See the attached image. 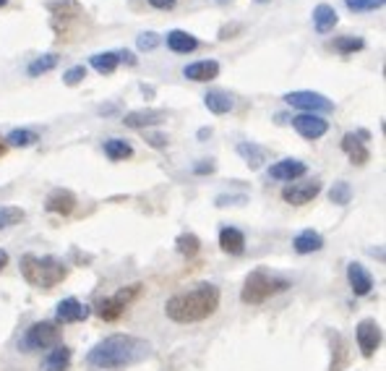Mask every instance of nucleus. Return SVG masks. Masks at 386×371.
Returning a JSON list of instances; mask_svg holds the SVG:
<instances>
[{
  "instance_id": "obj_15",
  "label": "nucleus",
  "mask_w": 386,
  "mask_h": 371,
  "mask_svg": "<svg viewBox=\"0 0 386 371\" xmlns=\"http://www.w3.org/2000/svg\"><path fill=\"white\" fill-rule=\"evenodd\" d=\"M347 283H350L355 295H368L374 290V277H371V272L360 262L347 264Z\"/></svg>"
},
{
  "instance_id": "obj_38",
  "label": "nucleus",
  "mask_w": 386,
  "mask_h": 371,
  "mask_svg": "<svg viewBox=\"0 0 386 371\" xmlns=\"http://www.w3.org/2000/svg\"><path fill=\"white\" fill-rule=\"evenodd\" d=\"M144 136H146V142H149V147H154V149H165V147H167V136H165V133L144 131Z\"/></svg>"
},
{
  "instance_id": "obj_2",
  "label": "nucleus",
  "mask_w": 386,
  "mask_h": 371,
  "mask_svg": "<svg viewBox=\"0 0 386 371\" xmlns=\"http://www.w3.org/2000/svg\"><path fill=\"white\" fill-rule=\"evenodd\" d=\"M217 308H219V288L212 283H201L185 293L172 295L165 304V314L178 324H193L209 319Z\"/></svg>"
},
{
  "instance_id": "obj_48",
  "label": "nucleus",
  "mask_w": 386,
  "mask_h": 371,
  "mask_svg": "<svg viewBox=\"0 0 386 371\" xmlns=\"http://www.w3.org/2000/svg\"><path fill=\"white\" fill-rule=\"evenodd\" d=\"M256 3H269V0H256Z\"/></svg>"
},
{
  "instance_id": "obj_7",
  "label": "nucleus",
  "mask_w": 386,
  "mask_h": 371,
  "mask_svg": "<svg viewBox=\"0 0 386 371\" xmlns=\"http://www.w3.org/2000/svg\"><path fill=\"white\" fill-rule=\"evenodd\" d=\"M285 102L292 108L303 110V113H311V115H324V113H332L334 102L329 97H324L321 92H311V89H298V92H287Z\"/></svg>"
},
{
  "instance_id": "obj_20",
  "label": "nucleus",
  "mask_w": 386,
  "mask_h": 371,
  "mask_svg": "<svg viewBox=\"0 0 386 371\" xmlns=\"http://www.w3.org/2000/svg\"><path fill=\"white\" fill-rule=\"evenodd\" d=\"M292 249L298 254H316L324 249V236L321 233H316V230H303L295 236L292 240Z\"/></svg>"
},
{
  "instance_id": "obj_24",
  "label": "nucleus",
  "mask_w": 386,
  "mask_h": 371,
  "mask_svg": "<svg viewBox=\"0 0 386 371\" xmlns=\"http://www.w3.org/2000/svg\"><path fill=\"white\" fill-rule=\"evenodd\" d=\"M167 47H170L172 53H193L199 47V40L193 34L183 32V29H172L167 34Z\"/></svg>"
},
{
  "instance_id": "obj_28",
  "label": "nucleus",
  "mask_w": 386,
  "mask_h": 371,
  "mask_svg": "<svg viewBox=\"0 0 386 371\" xmlns=\"http://www.w3.org/2000/svg\"><path fill=\"white\" fill-rule=\"evenodd\" d=\"M3 142H6V147H34V144L40 142V136L29 131V129H13Z\"/></svg>"
},
{
  "instance_id": "obj_1",
  "label": "nucleus",
  "mask_w": 386,
  "mask_h": 371,
  "mask_svg": "<svg viewBox=\"0 0 386 371\" xmlns=\"http://www.w3.org/2000/svg\"><path fill=\"white\" fill-rule=\"evenodd\" d=\"M151 356V345L144 338L136 335H110V338L99 340L94 348L89 350V366L94 369H126L133 363H141L144 358Z\"/></svg>"
},
{
  "instance_id": "obj_18",
  "label": "nucleus",
  "mask_w": 386,
  "mask_h": 371,
  "mask_svg": "<svg viewBox=\"0 0 386 371\" xmlns=\"http://www.w3.org/2000/svg\"><path fill=\"white\" fill-rule=\"evenodd\" d=\"M337 22H339V16H337V11H334L329 3H319L313 8V26H316L319 34H329L337 26Z\"/></svg>"
},
{
  "instance_id": "obj_10",
  "label": "nucleus",
  "mask_w": 386,
  "mask_h": 371,
  "mask_svg": "<svg viewBox=\"0 0 386 371\" xmlns=\"http://www.w3.org/2000/svg\"><path fill=\"white\" fill-rule=\"evenodd\" d=\"M368 139H371V133L363 131V129L355 133H344L342 136V149H344V154L350 157V163L353 165H365L371 160V152H368V147H365Z\"/></svg>"
},
{
  "instance_id": "obj_40",
  "label": "nucleus",
  "mask_w": 386,
  "mask_h": 371,
  "mask_svg": "<svg viewBox=\"0 0 386 371\" xmlns=\"http://www.w3.org/2000/svg\"><path fill=\"white\" fill-rule=\"evenodd\" d=\"M246 204V197H227V194H222V197H217V207H227V204Z\"/></svg>"
},
{
  "instance_id": "obj_45",
  "label": "nucleus",
  "mask_w": 386,
  "mask_h": 371,
  "mask_svg": "<svg viewBox=\"0 0 386 371\" xmlns=\"http://www.w3.org/2000/svg\"><path fill=\"white\" fill-rule=\"evenodd\" d=\"M209 133H212V131H209V129H201V131H199V139H206Z\"/></svg>"
},
{
  "instance_id": "obj_31",
  "label": "nucleus",
  "mask_w": 386,
  "mask_h": 371,
  "mask_svg": "<svg viewBox=\"0 0 386 371\" xmlns=\"http://www.w3.org/2000/svg\"><path fill=\"white\" fill-rule=\"evenodd\" d=\"M350 199H353V188H350L347 181H337V183L329 188V201H332V204L344 207V204H350Z\"/></svg>"
},
{
  "instance_id": "obj_30",
  "label": "nucleus",
  "mask_w": 386,
  "mask_h": 371,
  "mask_svg": "<svg viewBox=\"0 0 386 371\" xmlns=\"http://www.w3.org/2000/svg\"><path fill=\"white\" fill-rule=\"evenodd\" d=\"M47 11H53L55 16L74 19V16H81V6H78L76 0H50V3H47Z\"/></svg>"
},
{
  "instance_id": "obj_41",
  "label": "nucleus",
  "mask_w": 386,
  "mask_h": 371,
  "mask_svg": "<svg viewBox=\"0 0 386 371\" xmlns=\"http://www.w3.org/2000/svg\"><path fill=\"white\" fill-rule=\"evenodd\" d=\"M118 60L120 63H128V66H136L139 60H136V55L131 53V50H123V53H118Z\"/></svg>"
},
{
  "instance_id": "obj_29",
  "label": "nucleus",
  "mask_w": 386,
  "mask_h": 371,
  "mask_svg": "<svg viewBox=\"0 0 386 371\" xmlns=\"http://www.w3.org/2000/svg\"><path fill=\"white\" fill-rule=\"evenodd\" d=\"M105 154H108L110 160H128L131 154H133V147H131L126 139H108L105 142Z\"/></svg>"
},
{
  "instance_id": "obj_22",
  "label": "nucleus",
  "mask_w": 386,
  "mask_h": 371,
  "mask_svg": "<svg viewBox=\"0 0 386 371\" xmlns=\"http://www.w3.org/2000/svg\"><path fill=\"white\" fill-rule=\"evenodd\" d=\"M237 154L246 160V165L251 167V170H258L261 165L267 163L269 152L264 149V147H258V144L253 142H240L237 144Z\"/></svg>"
},
{
  "instance_id": "obj_32",
  "label": "nucleus",
  "mask_w": 386,
  "mask_h": 371,
  "mask_svg": "<svg viewBox=\"0 0 386 371\" xmlns=\"http://www.w3.org/2000/svg\"><path fill=\"white\" fill-rule=\"evenodd\" d=\"M58 53H47L42 58H37L34 63H29V76H40V74H47V71H53L58 66Z\"/></svg>"
},
{
  "instance_id": "obj_9",
  "label": "nucleus",
  "mask_w": 386,
  "mask_h": 371,
  "mask_svg": "<svg viewBox=\"0 0 386 371\" xmlns=\"http://www.w3.org/2000/svg\"><path fill=\"white\" fill-rule=\"evenodd\" d=\"M321 194V181H305V183H290L282 188V199L292 207H303Z\"/></svg>"
},
{
  "instance_id": "obj_12",
  "label": "nucleus",
  "mask_w": 386,
  "mask_h": 371,
  "mask_svg": "<svg viewBox=\"0 0 386 371\" xmlns=\"http://www.w3.org/2000/svg\"><path fill=\"white\" fill-rule=\"evenodd\" d=\"M86 317H89V306H84L78 298H63L55 308L58 324H76V322H84Z\"/></svg>"
},
{
  "instance_id": "obj_16",
  "label": "nucleus",
  "mask_w": 386,
  "mask_h": 371,
  "mask_svg": "<svg viewBox=\"0 0 386 371\" xmlns=\"http://www.w3.org/2000/svg\"><path fill=\"white\" fill-rule=\"evenodd\" d=\"M44 209L53 212V215H71L76 209V194L68 188H55L44 201Z\"/></svg>"
},
{
  "instance_id": "obj_35",
  "label": "nucleus",
  "mask_w": 386,
  "mask_h": 371,
  "mask_svg": "<svg viewBox=\"0 0 386 371\" xmlns=\"http://www.w3.org/2000/svg\"><path fill=\"white\" fill-rule=\"evenodd\" d=\"M344 6L355 13H363V11H376L384 6V0H344Z\"/></svg>"
},
{
  "instance_id": "obj_14",
  "label": "nucleus",
  "mask_w": 386,
  "mask_h": 371,
  "mask_svg": "<svg viewBox=\"0 0 386 371\" xmlns=\"http://www.w3.org/2000/svg\"><path fill=\"white\" fill-rule=\"evenodd\" d=\"M165 118H167V113H165V110L144 108V110H131V113H126L123 123H126L128 129H144V131H146L149 126H160Z\"/></svg>"
},
{
  "instance_id": "obj_36",
  "label": "nucleus",
  "mask_w": 386,
  "mask_h": 371,
  "mask_svg": "<svg viewBox=\"0 0 386 371\" xmlns=\"http://www.w3.org/2000/svg\"><path fill=\"white\" fill-rule=\"evenodd\" d=\"M84 79H86V68L84 66H74L63 74V84L65 87H76V84H81Z\"/></svg>"
},
{
  "instance_id": "obj_21",
  "label": "nucleus",
  "mask_w": 386,
  "mask_h": 371,
  "mask_svg": "<svg viewBox=\"0 0 386 371\" xmlns=\"http://www.w3.org/2000/svg\"><path fill=\"white\" fill-rule=\"evenodd\" d=\"M204 105L209 113H215V115H225V113H230L233 110V105H235V99H233V94L230 92H222V89H212L209 94L204 97Z\"/></svg>"
},
{
  "instance_id": "obj_33",
  "label": "nucleus",
  "mask_w": 386,
  "mask_h": 371,
  "mask_svg": "<svg viewBox=\"0 0 386 371\" xmlns=\"http://www.w3.org/2000/svg\"><path fill=\"white\" fill-rule=\"evenodd\" d=\"M365 42H363V37H337L334 40V50L337 53H342V55H350V53H358V50H363Z\"/></svg>"
},
{
  "instance_id": "obj_44",
  "label": "nucleus",
  "mask_w": 386,
  "mask_h": 371,
  "mask_svg": "<svg viewBox=\"0 0 386 371\" xmlns=\"http://www.w3.org/2000/svg\"><path fill=\"white\" fill-rule=\"evenodd\" d=\"M6 264H8V254H6V252H3V249H0V270H3Z\"/></svg>"
},
{
  "instance_id": "obj_3",
  "label": "nucleus",
  "mask_w": 386,
  "mask_h": 371,
  "mask_svg": "<svg viewBox=\"0 0 386 371\" xmlns=\"http://www.w3.org/2000/svg\"><path fill=\"white\" fill-rule=\"evenodd\" d=\"M24 280L40 290H53L55 285H60L68 277V267H65L58 256H37V254H24L22 262Z\"/></svg>"
},
{
  "instance_id": "obj_23",
  "label": "nucleus",
  "mask_w": 386,
  "mask_h": 371,
  "mask_svg": "<svg viewBox=\"0 0 386 371\" xmlns=\"http://www.w3.org/2000/svg\"><path fill=\"white\" fill-rule=\"evenodd\" d=\"M71 366V348L65 345H55L42 361V371H65Z\"/></svg>"
},
{
  "instance_id": "obj_11",
  "label": "nucleus",
  "mask_w": 386,
  "mask_h": 371,
  "mask_svg": "<svg viewBox=\"0 0 386 371\" xmlns=\"http://www.w3.org/2000/svg\"><path fill=\"white\" fill-rule=\"evenodd\" d=\"M292 126H295V131L301 133L303 139H321L324 133L329 131V120H324L321 115H311V113H301V115H295L292 118Z\"/></svg>"
},
{
  "instance_id": "obj_27",
  "label": "nucleus",
  "mask_w": 386,
  "mask_h": 371,
  "mask_svg": "<svg viewBox=\"0 0 386 371\" xmlns=\"http://www.w3.org/2000/svg\"><path fill=\"white\" fill-rule=\"evenodd\" d=\"M175 249H178L183 256L193 259L196 254L201 252V240H199V236H196V233H181V236L175 238Z\"/></svg>"
},
{
  "instance_id": "obj_39",
  "label": "nucleus",
  "mask_w": 386,
  "mask_h": 371,
  "mask_svg": "<svg viewBox=\"0 0 386 371\" xmlns=\"http://www.w3.org/2000/svg\"><path fill=\"white\" fill-rule=\"evenodd\" d=\"M217 170V165L215 160H201L199 165H193V173L196 175H206V173H215Z\"/></svg>"
},
{
  "instance_id": "obj_6",
  "label": "nucleus",
  "mask_w": 386,
  "mask_h": 371,
  "mask_svg": "<svg viewBox=\"0 0 386 371\" xmlns=\"http://www.w3.org/2000/svg\"><path fill=\"white\" fill-rule=\"evenodd\" d=\"M141 293V283H133V285H126V288H120L115 295H108V298H102L99 304H96V317L105 319V322H115V319L123 317V311L131 306V301Z\"/></svg>"
},
{
  "instance_id": "obj_25",
  "label": "nucleus",
  "mask_w": 386,
  "mask_h": 371,
  "mask_svg": "<svg viewBox=\"0 0 386 371\" xmlns=\"http://www.w3.org/2000/svg\"><path fill=\"white\" fill-rule=\"evenodd\" d=\"M92 68H94L96 74H115V68L120 66V60H118V53H96L92 55Z\"/></svg>"
},
{
  "instance_id": "obj_46",
  "label": "nucleus",
  "mask_w": 386,
  "mask_h": 371,
  "mask_svg": "<svg viewBox=\"0 0 386 371\" xmlns=\"http://www.w3.org/2000/svg\"><path fill=\"white\" fill-rule=\"evenodd\" d=\"M3 154H6V142L0 139V157H3Z\"/></svg>"
},
{
  "instance_id": "obj_13",
  "label": "nucleus",
  "mask_w": 386,
  "mask_h": 371,
  "mask_svg": "<svg viewBox=\"0 0 386 371\" xmlns=\"http://www.w3.org/2000/svg\"><path fill=\"white\" fill-rule=\"evenodd\" d=\"M305 173H308L305 163H301V160H292V157H287V160H279V163H274L271 167H269V175H271L274 181H287V183H295V181L303 178Z\"/></svg>"
},
{
  "instance_id": "obj_34",
  "label": "nucleus",
  "mask_w": 386,
  "mask_h": 371,
  "mask_svg": "<svg viewBox=\"0 0 386 371\" xmlns=\"http://www.w3.org/2000/svg\"><path fill=\"white\" fill-rule=\"evenodd\" d=\"M26 217V212L22 207H0V230L13 228Z\"/></svg>"
},
{
  "instance_id": "obj_8",
  "label": "nucleus",
  "mask_w": 386,
  "mask_h": 371,
  "mask_svg": "<svg viewBox=\"0 0 386 371\" xmlns=\"http://www.w3.org/2000/svg\"><path fill=\"white\" fill-rule=\"evenodd\" d=\"M355 340H358V348L365 358H371L378 345H381V324L376 319H363L358 327H355Z\"/></svg>"
},
{
  "instance_id": "obj_26",
  "label": "nucleus",
  "mask_w": 386,
  "mask_h": 371,
  "mask_svg": "<svg viewBox=\"0 0 386 371\" xmlns=\"http://www.w3.org/2000/svg\"><path fill=\"white\" fill-rule=\"evenodd\" d=\"M329 340H332V366H329V371H339L347 363V345H344L339 332H332Z\"/></svg>"
},
{
  "instance_id": "obj_5",
  "label": "nucleus",
  "mask_w": 386,
  "mask_h": 371,
  "mask_svg": "<svg viewBox=\"0 0 386 371\" xmlns=\"http://www.w3.org/2000/svg\"><path fill=\"white\" fill-rule=\"evenodd\" d=\"M60 338H63V329L55 322H34L24 335L22 350L24 353H37V350L55 348V345H60Z\"/></svg>"
},
{
  "instance_id": "obj_37",
  "label": "nucleus",
  "mask_w": 386,
  "mask_h": 371,
  "mask_svg": "<svg viewBox=\"0 0 386 371\" xmlns=\"http://www.w3.org/2000/svg\"><path fill=\"white\" fill-rule=\"evenodd\" d=\"M136 44H139V50H154V47L160 44V37L154 32H144V34H139Z\"/></svg>"
},
{
  "instance_id": "obj_17",
  "label": "nucleus",
  "mask_w": 386,
  "mask_h": 371,
  "mask_svg": "<svg viewBox=\"0 0 386 371\" xmlns=\"http://www.w3.org/2000/svg\"><path fill=\"white\" fill-rule=\"evenodd\" d=\"M219 246H222V252L225 254L240 256V254L246 252V236L237 228H230V225H227V228L219 230Z\"/></svg>"
},
{
  "instance_id": "obj_43",
  "label": "nucleus",
  "mask_w": 386,
  "mask_h": 371,
  "mask_svg": "<svg viewBox=\"0 0 386 371\" xmlns=\"http://www.w3.org/2000/svg\"><path fill=\"white\" fill-rule=\"evenodd\" d=\"M240 29H243L240 24H233V26H222V32H219V40H230V34L240 32Z\"/></svg>"
},
{
  "instance_id": "obj_4",
  "label": "nucleus",
  "mask_w": 386,
  "mask_h": 371,
  "mask_svg": "<svg viewBox=\"0 0 386 371\" xmlns=\"http://www.w3.org/2000/svg\"><path fill=\"white\" fill-rule=\"evenodd\" d=\"M290 288V280L282 277V274L271 272L267 267H256L253 272H248L246 283H243V290H240V301L251 306H258L269 301L271 295L285 293Z\"/></svg>"
},
{
  "instance_id": "obj_47",
  "label": "nucleus",
  "mask_w": 386,
  "mask_h": 371,
  "mask_svg": "<svg viewBox=\"0 0 386 371\" xmlns=\"http://www.w3.org/2000/svg\"><path fill=\"white\" fill-rule=\"evenodd\" d=\"M6 3H8V0H0V6H6Z\"/></svg>"
},
{
  "instance_id": "obj_42",
  "label": "nucleus",
  "mask_w": 386,
  "mask_h": 371,
  "mask_svg": "<svg viewBox=\"0 0 386 371\" xmlns=\"http://www.w3.org/2000/svg\"><path fill=\"white\" fill-rule=\"evenodd\" d=\"M151 8H160V11H167V8H172L175 6V0H149Z\"/></svg>"
},
{
  "instance_id": "obj_19",
  "label": "nucleus",
  "mask_w": 386,
  "mask_h": 371,
  "mask_svg": "<svg viewBox=\"0 0 386 371\" xmlns=\"http://www.w3.org/2000/svg\"><path fill=\"white\" fill-rule=\"evenodd\" d=\"M219 74V63L217 60H199L191 66L183 68V76L191 79V81H212Z\"/></svg>"
}]
</instances>
